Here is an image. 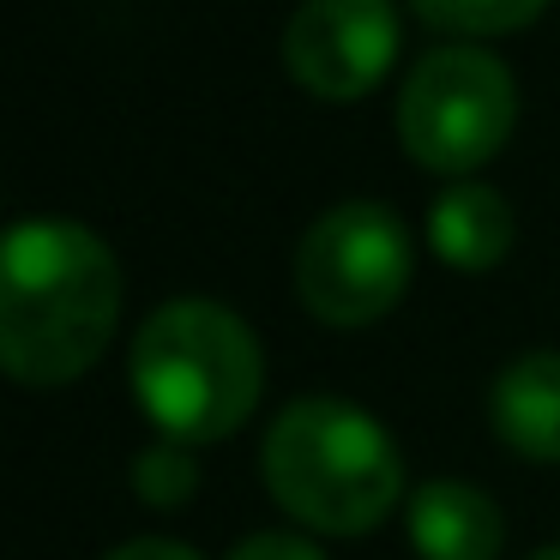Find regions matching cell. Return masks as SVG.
I'll return each instance as SVG.
<instances>
[{
  "label": "cell",
  "mask_w": 560,
  "mask_h": 560,
  "mask_svg": "<svg viewBox=\"0 0 560 560\" xmlns=\"http://www.w3.org/2000/svg\"><path fill=\"white\" fill-rule=\"evenodd\" d=\"M121 319V266L73 218H25L0 247V368L25 386L85 374Z\"/></svg>",
  "instance_id": "obj_1"
},
{
  "label": "cell",
  "mask_w": 560,
  "mask_h": 560,
  "mask_svg": "<svg viewBox=\"0 0 560 560\" xmlns=\"http://www.w3.org/2000/svg\"><path fill=\"white\" fill-rule=\"evenodd\" d=\"M133 398L170 440L206 446L247 422L266 386L259 338L235 307L211 295H175L151 307L127 355Z\"/></svg>",
  "instance_id": "obj_2"
},
{
  "label": "cell",
  "mask_w": 560,
  "mask_h": 560,
  "mask_svg": "<svg viewBox=\"0 0 560 560\" xmlns=\"http://www.w3.org/2000/svg\"><path fill=\"white\" fill-rule=\"evenodd\" d=\"M266 488L283 512H295L314 530L362 536L398 506L404 464L392 434L350 398L307 392L290 398L266 428Z\"/></svg>",
  "instance_id": "obj_3"
},
{
  "label": "cell",
  "mask_w": 560,
  "mask_h": 560,
  "mask_svg": "<svg viewBox=\"0 0 560 560\" xmlns=\"http://www.w3.org/2000/svg\"><path fill=\"white\" fill-rule=\"evenodd\" d=\"M512 115H518V85H512L506 61L482 43L428 49L398 91L404 151L440 175H458V182L464 170H476L506 145Z\"/></svg>",
  "instance_id": "obj_4"
},
{
  "label": "cell",
  "mask_w": 560,
  "mask_h": 560,
  "mask_svg": "<svg viewBox=\"0 0 560 560\" xmlns=\"http://www.w3.org/2000/svg\"><path fill=\"white\" fill-rule=\"evenodd\" d=\"M410 283V230L380 199L326 206L295 242V295L326 326H368Z\"/></svg>",
  "instance_id": "obj_5"
},
{
  "label": "cell",
  "mask_w": 560,
  "mask_h": 560,
  "mask_svg": "<svg viewBox=\"0 0 560 560\" xmlns=\"http://www.w3.org/2000/svg\"><path fill=\"white\" fill-rule=\"evenodd\" d=\"M398 55L392 0H302L283 25V67L319 97H362Z\"/></svg>",
  "instance_id": "obj_6"
},
{
  "label": "cell",
  "mask_w": 560,
  "mask_h": 560,
  "mask_svg": "<svg viewBox=\"0 0 560 560\" xmlns=\"http://www.w3.org/2000/svg\"><path fill=\"white\" fill-rule=\"evenodd\" d=\"M410 542L422 560H494L506 542V518L464 476H428L410 494Z\"/></svg>",
  "instance_id": "obj_7"
},
{
  "label": "cell",
  "mask_w": 560,
  "mask_h": 560,
  "mask_svg": "<svg viewBox=\"0 0 560 560\" xmlns=\"http://www.w3.org/2000/svg\"><path fill=\"white\" fill-rule=\"evenodd\" d=\"M494 434L524 458L560 464V350H524L488 386Z\"/></svg>",
  "instance_id": "obj_8"
},
{
  "label": "cell",
  "mask_w": 560,
  "mask_h": 560,
  "mask_svg": "<svg viewBox=\"0 0 560 560\" xmlns=\"http://www.w3.org/2000/svg\"><path fill=\"white\" fill-rule=\"evenodd\" d=\"M512 235H518V223H512V206L500 187L488 182H452L434 194V206H428V242H434V254L446 259V266L458 271H488L506 259Z\"/></svg>",
  "instance_id": "obj_9"
},
{
  "label": "cell",
  "mask_w": 560,
  "mask_h": 560,
  "mask_svg": "<svg viewBox=\"0 0 560 560\" xmlns=\"http://www.w3.org/2000/svg\"><path fill=\"white\" fill-rule=\"evenodd\" d=\"M133 488L145 506H182L187 494L199 488V458L187 440H158V446L133 452Z\"/></svg>",
  "instance_id": "obj_10"
},
{
  "label": "cell",
  "mask_w": 560,
  "mask_h": 560,
  "mask_svg": "<svg viewBox=\"0 0 560 560\" xmlns=\"http://www.w3.org/2000/svg\"><path fill=\"white\" fill-rule=\"evenodd\" d=\"M416 13L440 31H464V37H494V31H518L542 13L548 0H410Z\"/></svg>",
  "instance_id": "obj_11"
},
{
  "label": "cell",
  "mask_w": 560,
  "mask_h": 560,
  "mask_svg": "<svg viewBox=\"0 0 560 560\" xmlns=\"http://www.w3.org/2000/svg\"><path fill=\"white\" fill-rule=\"evenodd\" d=\"M223 560H326V548L302 530H254L230 548Z\"/></svg>",
  "instance_id": "obj_12"
},
{
  "label": "cell",
  "mask_w": 560,
  "mask_h": 560,
  "mask_svg": "<svg viewBox=\"0 0 560 560\" xmlns=\"http://www.w3.org/2000/svg\"><path fill=\"white\" fill-rule=\"evenodd\" d=\"M103 560H199V548L175 542V536H133V542L109 548Z\"/></svg>",
  "instance_id": "obj_13"
},
{
  "label": "cell",
  "mask_w": 560,
  "mask_h": 560,
  "mask_svg": "<svg viewBox=\"0 0 560 560\" xmlns=\"http://www.w3.org/2000/svg\"><path fill=\"white\" fill-rule=\"evenodd\" d=\"M530 560H560V542H548V548H536Z\"/></svg>",
  "instance_id": "obj_14"
}]
</instances>
